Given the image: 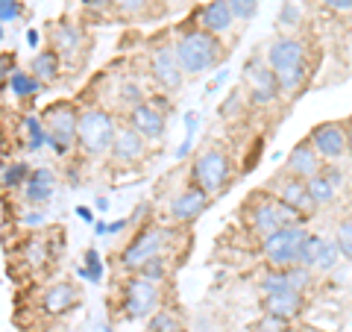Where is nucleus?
Masks as SVG:
<instances>
[{
    "label": "nucleus",
    "instance_id": "10",
    "mask_svg": "<svg viewBox=\"0 0 352 332\" xmlns=\"http://www.w3.org/2000/svg\"><path fill=\"white\" fill-rule=\"evenodd\" d=\"M294 215L296 212L291 206H285V203H261V206L252 209V227H256V232L261 238H267L276 229L288 227L294 220Z\"/></svg>",
    "mask_w": 352,
    "mask_h": 332
},
{
    "label": "nucleus",
    "instance_id": "33",
    "mask_svg": "<svg viewBox=\"0 0 352 332\" xmlns=\"http://www.w3.org/2000/svg\"><path fill=\"white\" fill-rule=\"evenodd\" d=\"M30 168H27V165L24 162H12V165H6V168H3V185L9 188V185H21V183H24V180H30Z\"/></svg>",
    "mask_w": 352,
    "mask_h": 332
},
{
    "label": "nucleus",
    "instance_id": "51",
    "mask_svg": "<svg viewBox=\"0 0 352 332\" xmlns=\"http://www.w3.org/2000/svg\"><path fill=\"white\" fill-rule=\"evenodd\" d=\"M349 156H352V127H349Z\"/></svg>",
    "mask_w": 352,
    "mask_h": 332
},
{
    "label": "nucleus",
    "instance_id": "21",
    "mask_svg": "<svg viewBox=\"0 0 352 332\" xmlns=\"http://www.w3.org/2000/svg\"><path fill=\"white\" fill-rule=\"evenodd\" d=\"M53 185H56V176L47 168H36L32 176L27 180V200L30 203H47L53 197Z\"/></svg>",
    "mask_w": 352,
    "mask_h": 332
},
{
    "label": "nucleus",
    "instance_id": "12",
    "mask_svg": "<svg viewBox=\"0 0 352 332\" xmlns=\"http://www.w3.org/2000/svg\"><path fill=\"white\" fill-rule=\"evenodd\" d=\"M302 59H305V48H302V41H296V39L282 36V39H276L267 48V65H270L273 71L302 65Z\"/></svg>",
    "mask_w": 352,
    "mask_h": 332
},
{
    "label": "nucleus",
    "instance_id": "53",
    "mask_svg": "<svg viewBox=\"0 0 352 332\" xmlns=\"http://www.w3.org/2000/svg\"><path fill=\"white\" fill-rule=\"evenodd\" d=\"M109 332H112V329H109Z\"/></svg>",
    "mask_w": 352,
    "mask_h": 332
},
{
    "label": "nucleus",
    "instance_id": "28",
    "mask_svg": "<svg viewBox=\"0 0 352 332\" xmlns=\"http://www.w3.org/2000/svg\"><path fill=\"white\" fill-rule=\"evenodd\" d=\"M276 83L282 92H296V88L305 83V65H294V68L276 71Z\"/></svg>",
    "mask_w": 352,
    "mask_h": 332
},
{
    "label": "nucleus",
    "instance_id": "36",
    "mask_svg": "<svg viewBox=\"0 0 352 332\" xmlns=\"http://www.w3.org/2000/svg\"><path fill=\"white\" fill-rule=\"evenodd\" d=\"M335 241H338V247H340V253H344V256H352V220H346V224L338 227Z\"/></svg>",
    "mask_w": 352,
    "mask_h": 332
},
{
    "label": "nucleus",
    "instance_id": "37",
    "mask_svg": "<svg viewBox=\"0 0 352 332\" xmlns=\"http://www.w3.org/2000/svg\"><path fill=\"white\" fill-rule=\"evenodd\" d=\"M300 15H302V9H300V3L296 0H288V3L282 6V12H279V21L285 27H294L296 21H300Z\"/></svg>",
    "mask_w": 352,
    "mask_h": 332
},
{
    "label": "nucleus",
    "instance_id": "18",
    "mask_svg": "<svg viewBox=\"0 0 352 332\" xmlns=\"http://www.w3.org/2000/svg\"><path fill=\"white\" fill-rule=\"evenodd\" d=\"M112 156H115L118 162H138L141 156H144V136H141V132H135L132 127L118 129Z\"/></svg>",
    "mask_w": 352,
    "mask_h": 332
},
{
    "label": "nucleus",
    "instance_id": "15",
    "mask_svg": "<svg viewBox=\"0 0 352 332\" xmlns=\"http://www.w3.org/2000/svg\"><path fill=\"white\" fill-rule=\"evenodd\" d=\"M206 206H208V191H203L200 185H194V188H185L170 203V215H173V220H194Z\"/></svg>",
    "mask_w": 352,
    "mask_h": 332
},
{
    "label": "nucleus",
    "instance_id": "20",
    "mask_svg": "<svg viewBox=\"0 0 352 332\" xmlns=\"http://www.w3.org/2000/svg\"><path fill=\"white\" fill-rule=\"evenodd\" d=\"M76 300V289L71 282H56V285H50L47 294H44V312L47 315H62V312H68V309L74 306Z\"/></svg>",
    "mask_w": 352,
    "mask_h": 332
},
{
    "label": "nucleus",
    "instance_id": "11",
    "mask_svg": "<svg viewBox=\"0 0 352 332\" xmlns=\"http://www.w3.org/2000/svg\"><path fill=\"white\" fill-rule=\"evenodd\" d=\"M150 71L164 88H179V83H182V65H179V56H176L173 48H159L153 53Z\"/></svg>",
    "mask_w": 352,
    "mask_h": 332
},
{
    "label": "nucleus",
    "instance_id": "22",
    "mask_svg": "<svg viewBox=\"0 0 352 332\" xmlns=\"http://www.w3.org/2000/svg\"><path fill=\"white\" fill-rule=\"evenodd\" d=\"M30 68H32V74H36L38 80L53 83L59 76V53L56 50H38L36 56H32Z\"/></svg>",
    "mask_w": 352,
    "mask_h": 332
},
{
    "label": "nucleus",
    "instance_id": "44",
    "mask_svg": "<svg viewBox=\"0 0 352 332\" xmlns=\"http://www.w3.org/2000/svg\"><path fill=\"white\" fill-rule=\"evenodd\" d=\"M76 215H80L82 220H94V215H91V209H85V206H80V209H76Z\"/></svg>",
    "mask_w": 352,
    "mask_h": 332
},
{
    "label": "nucleus",
    "instance_id": "29",
    "mask_svg": "<svg viewBox=\"0 0 352 332\" xmlns=\"http://www.w3.org/2000/svg\"><path fill=\"white\" fill-rule=\"evenodd\" d=\"M323 245H326V238H320V236H305V241H302V253H300V264H302V268L314 271L317 256H320Z\"/></svg>",
    "mask_w": 352,
    "mask_h": 332
},
{
    "label": "nucleus",
    "instance_id": "30",
    "mask_svg": "<svg viewBox=\"0 0 352 332\" xmlns=\"http://www.w3.org/2000/svg\"><path fill=\"white\" fill-rule=\"evenodd\" d=\"M138 276H144V280H150V282H162L164 276H168V264H164L162 256H153L138 268Z\"/></svg>",
    "mask_w": 352,
    "mask_h": 332
},
{
    "label": "nucleus",
    "instance_id": "13",
    "mask_svg": "<svg viewBox=\"0 0 352 332\" xmlns=\"http://www.w3.org/2000/svg\"><path fill=\"white\" fill-rule=\"evenodd\" d=\"M317 156H320V153L314 150L311 141H302V145H296V147L291 150V156H288V171H291V176L308 183L311 176L323 174V171H320V159H317Z\"/></svg>",
    "mask_w": 352,
    "mask_h": 332
},
{
    "label": "nucleus",
    "instance_id": "41",
    "mask_svg": "<svg viewBox=\"0 0 352 332\" xmlns=\"http://www.w3.org/2000/svg\"><path fill=\"white\" fill-rule=\"evenodd\" d=\"M120 12H141L147 6V0H115Z\"/></svg>",
    "mask_w": 352,
    "mask_h": 332
},
{
    "label": "nucleus",
    "instance_id": "52",
    "mask_svg": "<svg viewBox=\"0 0 352 332\" xmlns=\"http://www.w3.org/2000/svg\"><path fill=\"white\" fill-rule=\"evenodd\" d=\"M44 332H56V329H44Z\"/></svg>",
    "mask_w": 352,
    "mask_h": 332
},
{
    "label": "nucleus",
    "instance_id": "14",
    "mask_svg": "<svg viewBox=\"0 0 352 332\" xmlns=\"http://www.w3.org/2000/svg\"><path fill=\"white\" fill-rule=\"evenodd\" d=\"M129 127L141 132L144 138H162L164 136V115L153 103H138L129 112Z\"/></svg>",
    "mask_w": 352,
    "mask_h": 332
},
{
    "label": "nucleus",
    "instance_id": "34",
    "mask_svg": "<svg viewBox=\"0 0 352 332\" xmlns=\"http://www.w3.org/2000/svg\"><path fill=\"white\" fill-rule=\"evenodd\" d=\"M229 6H232V15L241 21H250L258 12V0H229Z\"/></svg>",
    "mask_w": 352,
    "mask_h": 332
},
{
    "label": "nucleus",
    "instance_id": "8",
    "mask_svg": "<svg viewBox=\"0 0 352 332\" xmlns=\"http://www.w3.org/2000/svg\"><path fill=\"white\" fill-rule=\"evenodd\" d=\"M244 74H247V80H250L252 101H256L258 106H267V103L276 101V94L282 92V88L276 83V71H273L267 62L252 59V62L244 65Z\"/></svg>",
    "mask_w": 352,
    "mask_h": 332
},
{
    "label": "nucleus",
    "instance_id": "39",
    "mask_svg": "<svg viewBox=\"0 0 352 332\" xmlns=\"http://www.w3.org/2000/svg\"><path fill=\"white\" fill-rule=\"evenodd\" d=\"M18 15H21L18 0H0V21L3 24H12V21H18Z\"/></svg>",
    "mask_w": 352,
    "mask_h": 332
},
{
    "label": "nucleus",
    "instance_id": "42",
    "mask_svg": "<svg viewBox=\"0 0 352 332\" xmlns=\"http://www.w3.org/2000/svg\"><path fill=\"white\" fill-rule=\"evenodd\" d=\"M120 97H124L126 103H132V106H138V103H141V92H138V85H124V88H120Z\"/></svg>",
    "mask_w": 352,
    "mask_h": 332
},
{
    "label": "nucleus",
    "instance_id": "26",
    "mask_svg": "<svg viewBox=\"0 0 352 332\" xmlns=\"http://www.w3.org/2000/svg\"><path fill=\"white\" fill-rule=\"evenodd\" d=\"M24 129H27V147L30 150H38V147L47 145L50 132H47V127H44L38 118H32V115L24 118Z\"/></svg>",
    "mask_w": 352,
    "mask_h": 332
},
{
    "label": "nucleus",
    "instance_id": "38",
    "mask_svg": "<svg viewBox=\"0 0 352 332\" xmlns=\"http://www.w3.org/2000/svg\"><path fill=\"white\" fill-rule=\"evenodd\" d=\"M288 276H291V285H294V289L302 291L305 285H308V280H311V271L302 268V264H294V268H288Z\"/></svg>",
    "mask_w": 352,
    "mask_h": 332
},
{
    "label": "nucleus",
    "instance_id": "5",
    "mask_svg": "<svg viewBox=\"0 0 352 332\" xmlns=\"http://www.w3.org/2000/svg\"><path fill=\"white\" fill-rule=\"evenodd\" d=\"M47 132H50L47 145L56 153H65L76 141V136H80V115L68 103L53 106L47 112Z\"/></svg>",
    "mask_w": 352,
    "mask_h": 332
},
{
    "label": "nucleus",
    "instance_id": "35",
    "mask_svg": "<svg viewBox=\"0 0 352 332\" xmlns=\"http://www.w3.org/2000/svg\"><path fill=\"white\" fill-rule=\"evenodd\" d=\"M24 256H27L30 264H41L44 259H47V250H44V245H41L38 238H30L27 247H24Z\"/></svg>",
    "mask_w": 352,
    "mask_h": 332
},
{
    "label": "nucleus",
    "instance_id": "46",
    "mask_svg": "<svg viewBox=\"0 0 352 332\" xmlns=\"http://www.w3.org/2000/svg\"><path fill=\"white\" fill-rule=\"evenodd\" d=\"M41 220H44V218H41V212H32V215L27 218V224H36V227H38V224H41Z\"/></svg>",
    "mask_w": 352,
    "mask_h": 332
},
{
    "label": "nucleus",
    "instance_id": "17",
    "mask_svg": "<svg viewBox=\"0 0 352 332\" xmlns=\"http://www.w3.org/2000/svg\"><path fill=\"white\" fill-rule=\"evenodd\" d=\"M232 6H229V0H212V3L203 6L200 12V24L203 30H208L212 36H217V32H226L229 27H232Z\"/></svg>",
    "mask_w": 352,
    "mask_h": 332
},
{
    "label": "nucleus",
    "instance_id": "4",
    "mask_svg": "<svg viewBox=\"0 0 352 332\" xmlns=\"http://www.w3.org/2000/svg\"><path fill=\"white\" fill-rule=\"evenodd\" d=\"M191 176H194V183L200 185L203 191L217 194L220 188L229 183V159H226V153L217 150V147L200 153L197 162H194V168H191Z\"/></svg>",
    "mask_w": 352,
    "mask_h": 332
},
{
    "label": "nucleus",
    "instance_id": "32",
    "mask_svg": "<svg viewBox=\"0 0 352 332\" xmlns=\"http://www.w3.org/2000/svg\"><path fill=\"white\" fill-rule=\"evenodd\" d=\"M147 332H182V324L170 312H156L150 318Z\"/></svg>",
    "mask_w": 352,
    "mask_h": 332
},
{
    "label": "nucleus",
    "instance_id": "48",
    "mask_svg": "<svg viewBox=\"0 0 352 332\" xmlns=\"http://www.w3.org/2000/svg\"><path fill=\"white\" fill-rule=\"evenodd\" d=\"M97 209H100V212H106V209H109V200H106V197H97V203H94Z\"/></svg>",
    "mask_w": 352,
    "mask_h": 332
},
{
    "label": "nucleus",
    "instance_id": "3",
    "mask_svg": "<svg viewBox=\"0 0 352 332\" xmlns=\"http://www.w3.org/2000/svg\"><path fill=\"white\" fill-rule=\"evenodd\" d=\"M308 232L296 224H288L276 229L273 236H267L261 241V250H264V259H267L273 268H294L300 264V253H302V241H305Z\"/></svg>",
    "mask_w": 352,
    "mask_h": 332
},
{
    "label": "nucleus",
    "instance_id": "31",
    "mask_svg": "<svg viewBox=\"0 0 352 332\" xmlns=\"http://www.w3.org/2000/svg\"><path fill=\"white\" fill-rule=\"evenodd\" d=\"M340 259V247H338V241H329L326 238V245L320 250V256H317V264H314V271H332L335 264Z\"/></svg>",
    "mask_w": 352,
    "mask_h": 332
},
{
    "label": "nucleus",
    "instance_id": "19",
    "mask_svg": "<svg viewBox=\"0 0 352 332\" xmlns=\"http://www.w3.org/2000/svg\"><path fill=\"white\" fill-rule=\"evenodd\" d=\"M264 312L273 315V318H282V320H291L302 312V294L300 291H282V294H273L264 300Z\"/></svg>",
    "mask_w": 352,
    "mask_h": 332
},
{
    "label": "nucleus",
    "instance_id": "43",
    "mask_svg": "<svg viewBox=\"0 0 352 332\" xmlns=\"http://www.w3.org/2000/svg\"><path fill=\"white\" fill-rule=\"evenodd\" d=\"M323 3L335 12H352V0H323Z\"/></svg>",
    "mask_w": 352,
    "mask_h": 332
},
{
    "label": "nucleus",
    "instance_id": "40",
    "mask_svg": "<svg viewBox=\"0 0 352 332\" xmlns=\"http://www.w3.org/2000/svg\"><path fill=\"white\" fill-rule=\"evenodd\" d=\"M282 324H285V320L282 318H273V315H264L261 320H258V332H282Z\"/></svg>",
    "mask_w": 352,
    "mask_h": 332
},
{
    "label": "nucleus",
    "instance_id": "1",
    "mask_svg": "<svg viewBox=\"0 0 352 332\" xmlns=\"http://www.w3.org/2000/svg\"><path fill=\"white\" fill-rule=\"evenodd\" d=\"M173 50L185 74H206L220 59V41L208 30H188Z\"/></svg>",
    "mask_w": 352,
    "mask_h": 332
},
{
    "label": "nucleus",
    "instance_id": "25",
    "mask_svg": "<svg viewBox=\"0 0 352 332\" xmlns=\"http://www.w3.org/2000/svg\"><path fill=\"white\" fill-rule=\"evenodd\" d=\"M294 285H291V276H288V268H273L267 276L261 280V291L264 297H273V294H282V291H291ZM296 291V289H294Z\"/></svg>",
    "mask_w": 352,
    "mask_h": 332
},
{
    "label": "nucleus",
    "instance_id": "47",
    "mask_svg": "<svg viewBox=\"0 0 352 332\" xmlns=\"http://www.w3.org/2000/svg\"><path fill=\"white\" fill-rule=\"evenodd\" d=\"M27 41L32 44V48H36V44H38V32H36V30H30V32H27Z\"/></svg>",
    "mask_w": 352,
    "mask_h": 332
},
{
    "label": "nucleus",
    "instance_id": "45",
    "mask_svg": "<svg viewBox=\"0 0 352 332\" xmlns=\"http://www.w3.org/2000/svg\"><path fill=\"white\" fill-rule=\"evenodd\" d=\"M126 224H129V220H115V224H109V229H106V232H120Z\"/></svg>",
    "mask_w": 352,
    "mask_h": 332
},
{
    "label": "nucleus",
    "instance_id": "7",
    "mask_svg": "<svg viewBox=\"0 0 352 332\" xmlns=\"http://www.w3.org/2000/svg\"><path fill=\"white\" fill-rule=\"evenodd\" d=\"M164 245H168V232L159 229V227H150L144 232H138V236L132 238V245L124 250V264L126 268H141L147 259L162 256Z\"/></svg>",
    "mask_w": 352,
    "mask_h": 332
},
{
    "label": "nucleus",
    "instance_id": "23",
    "mask_svg": "<svg viewBox=\"0 0 352 332\" xmlns=\"http://www.w3.org/2000/svg\"><path fill=\"white\" fill-rule=\"evenodd\" d=\"M305 185H308V194H311L314 206H326V203H332V200H335V194H338V185H335L332 180H329L326 174L311 176V180H308Z\"/></svg>",
    "mask_w": 352,
    "mask_h": 332
},
{
    "label": "nucleus",
    "instance_id": "50",
    "mask_svg": "<svg viewBox=\"0 0 352 332\" xmlns=\"http://www.w3.org/2000/svg\"><path fill=\"white\" fill-rule=\"evenodd\" d=\"M106 229H109L106 224H94V232H97V236H103V232H106Z\"/></svg>",
    "mask_w": 352,
    "mask_h": 332
},
{
    "label": "nucleus",
    "instance_id": "24",
    "mask_svg": "<svg viewBox=\"0 0 352 332\" xmlns=\"http://www.w3.org/2000/svg\"><path fill=\"white\" fill-rule=\"evenodd\" d=\"M80 30L71 27V24H59L56 30H53V44H56V50L59 53H76L80 50Z\"/></svg>",
    "mask_w": 352,
    "mask_h": 332
},
{
    "label": "nucleus",
    "instance_id": "27",
    "mask_svg": "<svg viewBox=\"0 0 352 332\" xmlns=\"http://www.w3.org/2000/svg\"><path fill=\"white\" fill-rule=\"evenodd\" d=\"M9 88H12L15 97H30L38 92V76L36 74H24V71H15L12 80H9Z\"/></svg>",
    "mask_w": 352,
    "mask_h": 332
},
{
    "label": "nucleus",
    "instance_id": "6",
    "mask_svg": "<svg viewBox=\"0 0 352 332\" xmlns=\"http://www.w3.org/2000/svg\"><path fill=\"white\" fill-rule=\"evenodd\" d=\"M159 306V282H150L144 276H132L126 285V320H138L153 315Z\"/></svg>",
    "mask_w": 352,
    "mask_h": 332
},
{
    "label": "nucleus",
    "instance_id": "2",
    "mask_svg": "<svg viewBox=\"0 0 352 332\" xmlns=\"http://www.w3.org/2000/svg\"><path fill=\"white\" fill-rule=\"evenodd\" d=\"M118 138V127L115 118L106 112V109H88L80 115V136H76V145H80L88 156H100V153L112 150Z\"/></svg>",
    "mask_w": 352,
    "mask_h": 332
},
{
    "label": "nucleus",
    "instance_id": "9",
    "mask_svg": "<svg viewBox=\"0 0 352 332\" xmlns=\"http://www.w3.org/2000/svg\"><path fill=\"white\" fill-rule=\"evenodd\" d=\"M311 145L323 159H340L349 153V132L340 124H320L311 129Z\"/></svg>",
    "mask_w": 352,
    "mask_h": 332
},
{
    "label": "nucleus",
    "instance_id": "16",
    "mask_svg": "<svg viewBox=\"0 0 352 332\" xmlns=\"http://www.w3.org/2000/svg\"><path fill=\"white\" fill-rule=\"evenodd\" d=\"M276 197H279V203L291 206L296 215H300V212H311V209H314V200H311V194H308V185L302 180H296V176L285 180L276 188Z\"/></svg>",
    "mask_w": 352,
    "mask_h": 332
},
{
    "label": "nucleus",
    "instance_id": "49",
    "mask_svg": "<svg viewBox=\"0 0 352 332\" xmlns=\"http://www.w3.org/2000/svg\"><path fill=\"white\" fill-rule=\"evenodd\" d=\"M88 6H106V3H115V0H85Z\"/></svg>",
    "mask_w": 352,
    "mask_h": 332
}]
</instances>
